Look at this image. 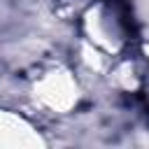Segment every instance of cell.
I'll list each match as a JSON object with an SVG mask.
<instances>
[{
	"mask_svg": "<svg viewBox=\"0 0 149 149\" xmlns=\"http://www.w3.org/2000/svg\"><path fill=\"white\" fill-rule=\"evenodd\" d=\"M30 98L37 109L54 114V116H61V114H68L77 107V102L81 98V88H79V81L70 68L51 65L33 79Z\"/></svg>",
	"mask_w": 149,
	"mask_h": 149,
	"instance_id": "cell-2",
	"label": "cell"
},
{
	"mask_svg": "<svg viewBox=\"0 0 149 149\" xmlns=\"http://www.w3.org/2000/svg\"><path fill=\"white\" fill-rule=\"evenodd\" d=\"M81 33V40H86L88 44H93L95 49L105 51L112 58L121 56L128 44V23L123 14L105 0H98L84 9Z\"/></svg>",
	"mask_w": 149,
	"mask_h": 149,
	"instance_id": "cell-1",
	"label": "cell"
},
{
	"mask_svg": "<svg viewBox=\"0 0 149 149\" xmlns=\"http://www.w3.org/2000/svg\"><path fill=\"white\" fill-rule=\"evenodd\" d=\"M40 144V135L33 123L9 109H0V147H33Z\"/></svg>",
	"mask_w": 149,
	"mask_h": 149,
	"instance_id": "cell-3",
	"label": "cell"
},
{
	"mask_svg": "<svg viewBox=\"0 0 149 149\" xmlns=\"http://www.w3.org/2000/svg\"><path fill=\"white\" fill-rule=\"evenodd\" d=\"M107 77H109V81H112L116 88H121V91H135V88H140V84H142V74H140L137 65H135L133 61H126V58L114 61V63L109 65V70H107Z\"/></svg>",
	"mask_w": 149,
	"mask_h": 149,
	"instance_id": "cell-4",
	"label": "cell"
},
{
	"mask_svg": "<svg viewBox=\"0 0 149 149\" xmlns=\"http://www.w3.org/2000/svg\"><path fill=\"white\" fill-rule=\"evenodd\" d=\"M142 51H144V56H147V61H149V42L142 44Z\"/></svg>",
	"mask_w": 149,
	"mask_h": 149,
	"instance_id": "cell-5",
	"label": "cell"
}]
</instances>
